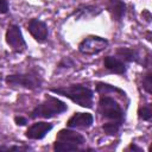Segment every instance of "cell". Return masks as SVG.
Segmentation results:
<instances>
[{"mask_svg":"<svg viewBox=\"0 0 152 152\" xmlns=\"http://www.w3.org/2000/svg\"><path fill=\"white\" fill-rule=\"evenodd\" d=\"M50 91L58 94V95H63L83 108H91L93 107L94 93L91 89H89L88 87H86L83 84H71L68 87L51 88Z\"/></svg>","mask_w":152,"mask_h":152,"instance_id":"6da1fadb","label":"cell"},{"mask_svg":"<svg viewBox=\"0 0 152 152\" xmlns=\"http://www.w3.org/2000/svg\"><path fill=\"white\" fill-rule=\"evenodd\" d=\"M86 142V138L77 133L76 131H71L68 128H63L57 133L56 141L53 142V150L57 152H69L77 151L80 146Z\"/></svg>","mask_w":152,"mask_h":152,"instance_id":"7a4b0ae2","label":"cell"},{"mask_svg":"<svg viewBox=\"0 0 152 152\" xmlns=\"http://www.w3.org/2000/svg\"><path fill=\"white\" fill-rule=\"evenodd\" d=\"M68 109V106L65 102L61 101L57 97L48 96L42 103H39L32 112H31V119L43 118V119H50L56 115H59L64 113Z\"/></svg>","mask_w":152,"mask_h":152,"instance_id":"3957f363","label":"cell"},{"mask_svg":"<svg viewBox=\"0 0 152 152\" xmlns=\"http://www.w3.org/2000/svg\"><path fill=\"white\" fill-rule=\"evenodd\" d=\"M99 112L106 119H109L112 121H118L120 124L124 122V112L120 104L110 96L101 95L99 100Z\"/></svg>","mask_w":152,"mask_h":152,"instance_id":"277c9868","label":"cell"},{"mask_svg":"<svg viewBox=\"0 0 152 152\" xmlns=\"http://www.w3.org/2000/svg\"><path fill=\"white\" fill-rule=\"evenodd\" d=\"M5 81L8 86H12V87L19 86V87H24L27 89H37L42 86V77L36 71L8 75Z\"/></svg>","mask_w":152,"mask_h":152,"instance_id":"5b68a950","label":"cell"},{"mask_svg":"<svg viewBox=\"0 0 152 152\" xmlns=\"http://www.w3.org/2000/svg\"><path fill=\"white\" fill-rule=\"evenodd\" d=\"M108 46V40L99 36H89L84 38L80 45L78 51L83 55H96Z\"/></svg>","mask_w":152,"mask_h":152,"instance_id":"8992f818","label":"cell"},{"mask_svg":"<svg viewBox=\"0 0 152 152\" xmlns=\"http://www.w3.org/2000/svg\"><path fill=\"white\" fill-rule=\"evenodd\" d=\"M5 38H6V43L10 45V48L14 52L21 53L27 48L26 42L24 39V36H23V32H21V30H20V27L18 25L8 26Z\"/></svg>","mask_w":152,"mask_h":152,"instance_id":"52a82bcc","label":"cell"},{"mask_svg":"<svg viewBox=\"0 0 152 152\" xmlns=\"http://www.w3.org/2000/svg\"><path fill=\"white\" fill-rule=\"evenodd\" d=\"M27 30L31 33V36L38 42V43H44L48 39L49 36V30L48 26L44 21L39 19H31L27 25Z\"/></svg>","mask_w":152,"mask_h":152,"instance_id":"ba28073f","label":"cell"},{"mask_svg":"<svg viewBox=\"0 0 152 152\" xmlns=\"http://www.w3.org/2000/svg\"><path fill=\"white\" fill-rule=\"evenodd\" d=\"M52 127H53L52 124H49V122H45V121H38V122L32 124L27 128L25 135L28 139H34V140L43 139L52 129Z\"/></svg>","mask_w":152,"mask_h":152,"instance_id":"9c48e42d","label":"cell"},{"mask_svg":"<svg viewBox=\"0 0 152 152\" xmlns=\"http://www.w3.org/2000/svg\"><path fill=\"white\" fill-rule=\"evenodd\" d=\"M94 122V116L90 113H74V115L66 121L69 128H89Z\"/></svg>","mask_w":152,"mask_h":152,"instance_id":"30bf717a","label":"cell"},{"mask_svg":"<svg viewBox=\"0 0 152 152\" xmlns=\"http://www.w3.org/2000/svg\"><path fill=\"white\" fill-rule=\"evenodd\" d=\"M103 65L106 69H108L109 71L118 74V75H124L127 71L126 64L124 63V61L113 57V56H106L103 59Z\"/></svg>","mask_w":152,"mask_h":152,"instance_id":"8fae6325","label":"cell"},{"mask_svg":"<svg viewBox=\"0 0 152 152\" xmlns=\"http://www.w3.org/2000/svg\"><path fill=\"white\" fill-rule=\"evenodd\" d=\"M107 10L110 13L113 20L120 21L126 13V4L121 0H109L107 4Z\"/></svg>","mask_w":152,"mask_h":152,"instance_id":"7c38bea8","label":"cell"},{"mask_svg":"<svg viewBox=\"0 0 152 152\" xmlns=\"http://www.w3.org/2000/svg\"><path fill=\"white\" fill-rule=\"evenodd\" d=\"M116 55L118 57H120L122 61H126V62H133V61H137L138 58V52L129 48H119L116 50Z\"/></svg>","mask_w":152,"mask_h":152,"instance_id":"4fadbf2b","label":"cell"},{"mask_svg":"<svg viewBox=\"0 0 152 152\" xmlns=\"http://www.w3.org/2000/svg\"><path fill=\"white\" fill-rule=\"evenodd\" d=\"M99 13H100V10H97L94 6H86L83 8L80 7L74 12L76 18H90V17H94Z\"/></svg>","mask_w":152,"mask_h":152,"instance_id":"5bb4252c","label":"cell"},{"mask_svg":"<svg viewBox=\"0 0 152 152\" xmlns=\"http://www.w3.org/2000/svg\"><path fill=\"white\" fill-rule=\"evenodd\" d=\"M121 125H122V124H120V122H118V121H110V122L104 124V125L102 126V129L104 131L106 134H108V135H114V134H116V133L119 132Z\"/></svg>","mask_w":152,"mask_h":152,"instance_id":"9a60e30c","label":"cell"},{"mask_svg":"<svg viewBox=\"0 0 152 152\" xmlns=\"http://www.w3.org/2000/svg\"><path fill=\"white\" fill-rule=\"evenodd\" d=\"M138 116H139V119H141V120H144V121H150L151 118H152L151 106L147 104V106H144V107L139 108V110H138Z\"/></svg>","mask_w":152,"mask_h":152,"instance_id":"2e32d148","label":"cell"},{"mask_svg":"<svg viewBox=\"0 0 152 152\" xmlns=\"http://www.w3.org/2000/svg\"><path fill=\"white\" fill-rule=\"evenodd\" d=\"M96 89H97V91L100 93V94H106L107 91H118V93H121V94H125V93H122L120 89H118V88H114V87H112V86H109V84H107V83H97V87H96Z\"/></svg>","mask_w":152,"mask_h":152,"instance_id":"e0dca14e","label":"cell"},{"mask_svg":"<svg viewBox=\"0 0 152 152\" xmlns=\"http://www.w3.org/2000/svg\"><path fill=\"white\" fill-rule=\"evenodd\" d=\"M142 86L147 93H151V72H147L142 80Z\"/></svg>","mask_w":152,"mask_h":152,"instance_id":"ac0fdd59","label":"cell"},{"mask_svg":"<svg viewBox=\"0 0 152 152\" xmlns=\"http://www.w3.org/2000/svg\"><path fill=\"white\" fill-rule=\"evenodd\" d=\"M23 150H31L27 146H0V151H23Z\"/></svg>","mask_w":152,"mask_h":152,"instance_id":"d6986e66","label":"cell"},{"mask_svg":"<svg viewBox=\"0 0 152 152\" xmlns=\"http://www.w3.org/2000/svg\"><path fill=\"white\" fill-rule=\"evenodd\" d=\"M8 12V2L7 0H0V14H5Z\"/></svg>","mask_w":152,"mask_h":152,"instance_id":"ffe728a7","label":"cell"},{"mask_svg":"<svg viewBox=\"0 0 152 152\" xmlns=\"http://www.w3.org/2000/svg\"><path fill=\"white\" fill-rule=\"evenodd\" d=\"M14 121L18 126H24L27 124V119L26 118H23V116H15L14 118Z\"/></svg>","mask_w":152,"mask_h":152,"instance_id":"44dd1931","label":"cell"},{"mask_svg":"<svg viewBox=\"0 0 152 152\" xmlns=\"http://www.w3.org/2000/svg\"><path fill=\"white\" fill-rule=\"evenodd\" d=\"M127 150H134V151H141V148L140 147H138L137 145H134V144H131L128 147H127Z\"/></svg>","mask_w":152,"mask_h":152,"instance_id":"7402d4cb","label":"cell"}]
</instances>
